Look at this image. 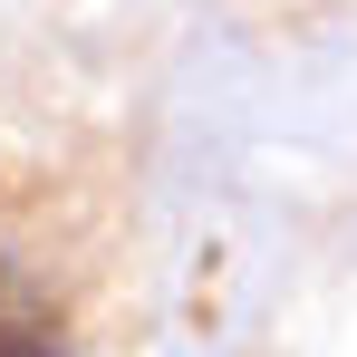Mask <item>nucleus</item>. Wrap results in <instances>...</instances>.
Returning a JSON list of instances; mask_svg holds the SVG:
<instances>
[{
  "mask_svg": "<svg viewBox=\"0 0 357 357\" xmlns=\"http://www.w3.org/2000/svg\"><path fill=\"white\" fill-rule=\"evenodd\" d=\"M59 348V299L20 261H0V357H49Z\"/></svg>",
  "mask_w": 357,
  "mask_h": 357,
  "instance_id": "1",
  "label": "nucleus"
}]
</instances>
